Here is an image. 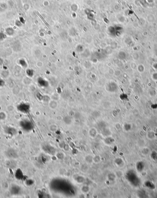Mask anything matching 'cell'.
<instances>
[{
	"mask_svg": "<svg viewBox=\"0 0 157 198\" xmlns=\"http://www.w3.org/2000/svg\"><path fill=\"white\" fill-rule=\"evenodd\" d=\"M18 110H19L21 112H25L28 111V110L29 109V106H28V105H25V104H21L18 106Z\"/></svg>",
	"mask_w": 157,
	"mask_h": 198,
	"instance_id": "2",
	"label": "cell"
},
{
	"mask_svg": "<svg viewBox=\"0 0 157 198\" xmlns=\"http://www.w3.org/2000/svg\"><path fill=\"white\" fill-rule=\"evenodd\" d=\"M6 155L10 159H16L18 157V154L17 153V152L12 149H9L6 151Z\"/></svg>",
	"mask_w": 157,
	"mask_h": 198,
	"instance_id": "1",
	"label": "cell"
},
{
	"mask_svg": "<svg viewBox=\"0 0 157 198\" xmlns=\"http://www.w3.org/2000/svg\"><path fill=\"white\" fill-rule=\"evenodd\" d=\"M38 83L41 86H45L46 85V84H46L47 83L46 81L45 80V79H39V80H38Z\"/></svg>",
	"mask_w": 157,
	"mask_h": 198,
	"instance_id": "3",
	"label": "cell"
},
{
	"mask_svg": "<svg viewBox=\"0 0 157 198\" xmlns=\"http://www.w3.org/2000/svg\"><path fill=\"white\" fill-rule=\"evenodd\" d=\"M2 82H3V81L1 79H0V86L1 85V84H2Z\"/></svg>",
	"mask_w": 157,
	"mask_h": 198,
	"instance_id": "4",
	"label": "cell"
}]
</instances>
